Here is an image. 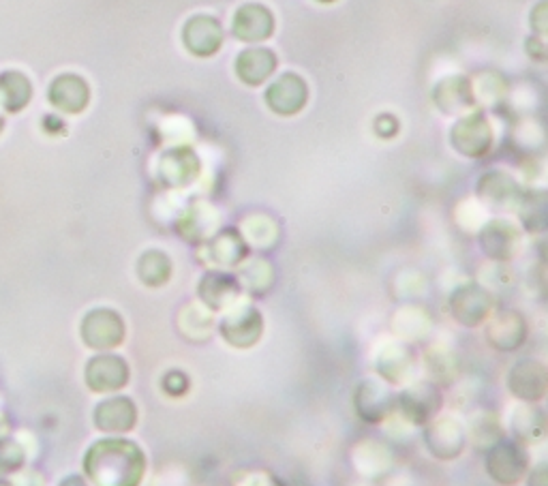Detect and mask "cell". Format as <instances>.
Wrapping results in <instances>:
<instances>
[{
  "label": "cell",
  "mask_w": 548,
  "mask_h": 486,
  "mask_svg": "<svg viewBox=\"0 0 548 486\" xmlns=\"http://www.w3.org/2000/svg\"><path fill=\"white\" fill-rule=\"evenodd\" d=\"M84 474L95 486H140L148 459L131 439L103 437L84 454Z\"/></svg>",
  "instance_id": "obj_1"
},
{
  "label": "cell",
  "mask_w": 548,
  "mask_h": 486,
  "mask_svg": "<svg viewBox=\"0 0 548 486\" xmlns=\"http://www.w3.org/2000/svg\"><path fill=\"white\" fill-rule=\"evenodd\" d=\"M484 469L499 486H516L529 472L527 448L504 437L484 452Z\"/></svg>",
  "instance_id": "obj_2"
},
{
  "label": "cell",
  "mask_w": 548,
  "mask_h": 486,
  "mask_svg": "<svg viewBox=\"0 0 548 486\" xmlns=\"http://www.w3.org/2000/svg\"><path fill=\"white\" fill-rule=\"evenodd\" d=\"M82 341L95 352H112L127 339V326L123 315L114 309H93L84 315L80 326Z\"/></svg>",
  "instance_id": "obj_3"
},
{
  "label": "cell",
  "mask_w": 548,
  "mask_h": 486,
  "mask_svg": "<svg viewBox=\"0 0 548 486\" xmlns=\"http://www.w3.org/2000/svg\"><path fill=\"white\" fill-rule=\"evenodd\" d=\"M424 446L437 461L459 459L467 448L465 424L450 414L435 416L429 424H424Z\"/></svg>",
  "instance_id": "obj_4"
},
{
  "label": "cell",
  "mask_w": 548,
  "mask_h": 486,
  "mask_svg": "<svg viewBox=\"0 0 548 486\" xmlns=\"http://www.w3.org/2000/svg\"><path fill=\"white\" fill-rule=\"evenodd\" d=\"M219 332L227 345L236 349H251L264 337L262 311L253 305H236L225 311L219 322Z\"/></svg>",
  "instance_id": "obj_5"
},
{
  "label": "cell",
  "mask_w": 548,
  "mask_h": 486,
  "mask_svg": "<svg viewBox=\"0 0 548 486\" xmlns=\"http://www.w3.org/2000/svg\"><path fill=\"white\" fill-rule=\"evenodd\" d=\"M441 405H444V394L433 382L407 384L397 394V412L414 427H424L439 416Z\"/></svg>",
  "instance_id": "obj_6"
},
{
  "label": "cell",
  "mask_w": 548,
  "mask_h": 486,
  "mask_svg": "<svg viewBox=\"0 0 548 486\" xmlns=\"http://www.w3.org/2000/svg\"><path fill=\"white\" fill-rule=\"evenodd\" d=\"M354 409L364 424H382L397 412V394L382 379H364L354 392Z\"/></svg>",
  "instance_id": "obj_7"
},
{
  "label": "cell",
  "mask_w": 548,
  "mask_h": 486,
  "mask_svg": "<svg viewBox=\"0 0 548 486\" xmlns=\"http://www.w3.org/2000/svg\"><path fill=\"white\" fill-rule=\"evenodd\" d=\"M450 315L465 328H478L493 313V296L478 283L456 287L450 296Z\"/></svg>",
  "instance_id": "obj_8"
},
{
  "label": "cell",
  "mask_w": 548,
  "mask_h": 486,
  "mask_svg": "<svg viewBox=\"0 0 548 486\" xmlns=\"http://www.w3.org/2000/svg\"><path fill=\"white\" fill-rule=\"evenodd\" d=\"M86 386L97 394H110L123 390L131 379L129 362L118 354H97L86 362Z\"/></svg>",
  "instance_id": "obj_9"
},
{
  "label": "cell",
  "mask_w": 548,
  "mask_h": 486,
  "mask_svg": "<svg viewBox=\"0 0 548 486\" xmlns=\"http://www.w3.org/2000/svg\"><path fill=\"white\" fill-rule=\"evenodd\" d=\"M506 384L512 397L521 403H540L548 390L546 364L536 358H523L512 364Z\"/></svg>",
  "instance_id": "obj_10"
},
{
  "label": "cell",
  "mask_w": 548,
  "mask_h": 486,
  "mask_svg": "<svg viewBox=\"0 0 548 486\" xmlns=\"http://www.w3.org/2000/svg\"><path fill=\"white\" fill-rule=\"evenodd\" d=\"M375 371L388 386H407L418 373V358L407 343H388L375 356Z\"/></svg>",
  "instance_id": "obj_11"
},
{
  "label": "cell",
  "mask_w": 548,
  "mask_h": 486,
  "mask_svg": "<svg viewBox=\"0 0 548 486\" xmlns=\"http://www.w3.org/2000/svg\"><path fill=\"white\" fill-rule=\"evenodd\" d=\"M452 146L465 157H484L493 146V129L484 114H471L454 125Z\"/></svg>",
  "instance_id": "obj_12"
},
{
  "label": "cell",
  "mask_w": 548,
  "mask_h": 486,
  "mask_svg": "<svg viewBox=\"0 0 548 486\" xmlns=\"http://www.w3.org/2000/svg\"><path fill=\"white\" fill-rule=\"evenodd\" d=\"M140 412L131 397H110L103 399L93 412V422L101 433L125 435L137 427Z\"/></svg>",
  "instance_id": "obj_13"
},
{
  "label": "cell",
  "mask_w": 548,
  "mask_h": 486,
  "mask_svg": "<svg viewBox=\"0 0 548 486\" xmlns=\"http://www.w3.org/2000/svg\"><path fill=\"white\" fill-rule=\"evenodd\" d=\"M527 322L519 311H499L486 326V343L495 352L512 354L527 341Z\"/></svg>",
  "instance_id": "obj_14"
},
{
  "label": "cell",
  "mask_w": 548,
  "mask_h": 486,
  "mask_svg": "<svg viewBox=\"0 0 548 486\" xmlns=\"http://www.w3.org/2000/svg\"><path fill=\"white\" fill-rule=\"evenodd\" d=\"M309 101V88L300 75L285 73L266 90L268 108L279 116L298 114Z\"/></svg>",
  "instance_id": "obj_15"
},
{
  "label": "cell",
  "mask_w": 548,
  "mask_h": 486,
  "mask_svg": "<svg viewBox=\"0 0 548 486\" xmlns=\"http://www.w3.org/2000/svg\"><path fill=\"white\" fill-rule=\"evenodd\" d=\"M480 247L491 260L510 262L521 249V232L506 219H493L480 230Z\"/></svg>",
  "instance_id": "obj_16"
},
{
  "label": "cell",
  "mask_w": 548,
  "mask_h": 486,
  "mask_svg": "<svg viewBox=\"0 0 548 486\" xmlns=\"http://www.w3.org/2000/svg\"><path fill=\"white\" fill-rule=\"evenodd\" d=\"M182 43L195 56H212L223 45V26L212 15H193L182 28Z\"/></svg>",
  "instance_id": "obj_17"
},
{
  "label": "cell",
  "mask_w": 548,
  "mask_h": 486,
  "mask_svg": "<svg viewBox=\"0 0 548 486\" xmlns=\"http://www.w3.org/2000/svg\"><path fill=\"white\" fill-rule=\"evenodd\" d=\"M240 294L242 287L238 279L219 270L206 272L200 279V285H197V296H200L202 305L210 311H227L236 305Z\"/></svg>",
  "instance_id": "obj_18"
},
{
  "label": "cell",
  "mask_w": 548,
  "mask_h": 486,
  "mask_svg": "<svg viewBox=\"0 0 548 486\" xmlns=\"http://www.w3.org/2000/svg\"><path fill=\"white\" fill-rule=\"evenodd\" d=\"M200 167V159L191 148H174L161 157L159 176L167 187L182 189L193 185L195 178L200 176Z\"/></svg>",
  "instance_id": "obj_19"
},
{
  "label": "cell",
  "mask_w": 548,
  "mask_h": 486,
  "mask_svg": "<svg viewBox=\"0 0 548 486\" xmlns=\"http://www.w3.org/2000/svg\"><path fill=\"white\" fill-rule=\"evenodd\" d=\"M232 30L236 39L240 41H247V43L266 41L274 33V15L268 7L260 3L242 5L234 15Z\"/></svg>",
  "instance_id": "obj_20"
},
{
  "label": "cell",
  "mask_w": 548,
  "mask_h": 486,
  "mask_svg": "<svg viewBox=\"0 0 548 486\" xmlns=\"http://www.w3.org/2000/svg\"><path fill=\"white\" fill-rule=\"evenodd\" d=\"M510 431L514 442L523 446L540 444L546 435V416L538 403H521L510 414Z\"/></svg>",
  "instance_id": "obj_21"
},
{
  "label": "cell",
  "mask_w": 548,
  "mask_h": 486,
  "mask_svg": "<svg viewBox=\"0 0 548 486\" xmlns=\"http://www.w3.org/2000/svg\"><path fill=\"white\" fill-rule=\"evenodd\" d=\"M277 69V56L268 48L245 50L236 58V75L247 86H260Z\"/></svg>",
  "instance_id": "obj_22"
},
{
  "label": "cell",
  "mask_w": 548,
  "mask_h": 486,
  "mask_svg": "<svg viewBox=\"0 0 548 486\" xmlns=\"http://www.w3.org/2000/svg\"><path fill=\"white\" fill-rule=\"evenodd\" d=\"M90 99L88 84L78 75H60L50 88V101L58 110L78 114L82 112Z\"/></svg>",
  "instance_id": "obj_23"
},
{
  "label": "cell",
  "mask_w": 548,
  "mask_h": 486,
  "mask_svg": "<svg viewBox=\"0 0 548 486\" xmlns=\"http://www.w3.org/2000/svg\"><path fill=\"white\" fill-rule=\"evenodd\" d=\"M208 253H210V260L215 264L223 268H234L247 260L249 245L238 230L227 227V230H221L217 236H212Z\"/></svg>",
  "instance_id": "obj_24"
},
{
  "label": "cell",
  "mask_w": 548,
  "mask_h": 486,
  "mask_svg": "<svg viewBox=\"0 0 548 486\" xmlns=\"http://www.w3.org/2000/svg\"><path fill=\"white\" fill-rule=\"evenodd\" d=\"M480 200L491 206H512L521 200V187L506 172H489L478 182Z\"/></svg>",
  "instance_id": "obj_25"
},
{
  "label": "cell",
  "mask_w": 548,
  "mask_h": 486,
  "mask_svg": "<svg viewBox=\"0 0 548 486\" xmlns=\"http://www.w3.org/2000/svg\"><path fill=\"white\" fill-rule=\"evenodd\" d=\"M465 431H467V439H471L474 448L484 452L506 437L504 427H501L497 414L493 412H476L469 418Z\"/></svg>",
  "instance_id": "obj_26"
},
{
  "label": "cell",
  "mask_w": 548,
  "mask_h": 486,
  "mask_svg": "<svg viewBox=\"0 0 548 486\" xmlns=\"http://www.w3.org/2000/svg\"><path fill=\"white\" fill-rule=\"evenodd\" d=\"M426 364V375H429V382L435 386H452L456 382V377L461 373V362L448 349L433 347L426 352L424 356Z\"/></svg>",
  "instance_id": "obj_27"
},
{
  "label": "cell",
  "mask_w": 548,
  "mask_h": 486,
  "mask_svg": "<svg viewBox=\"0 0 548 486\" xmlns=\"http://www.w3.org/2000/svg\"><path fill=\"white\" fill-rule=\"evenodd\" d=\"M172 260L159 249H150L137 260V277L146 287H163L172 279Z\"/></svg>",
  "instance_id": "obj_28"
},
{
  "label": "cell",
  "mask_w": 548,
  "mask_h": 486,
  "mask_svg": "<svg viewBox=\"0 0 548 486\" xmlns=\"http://www.w3.org/2000/svg\"><path fill=\"white\" fill-rule=\"evenodd\" d=\"M217 227L215 210L208 206H193L187 217L180 221V234L187 240H204L212 236V230Z\"/></svg>",
  "instance_id": "obj_29"
},
{
  "label": "cell",
  "mask_w": 548,
  "mask_h": 486,
  "mask_svg": "<svg viewBox=\"0 0 548 486\" xmlns=\"http://www.w3.org/2000/svg\"><path fill=\"white\" fill-rule=\"evenodd\" d=\"M435 99L439 103V108L446 112H456L459 108H465V105L471 103V90L467 80L463 78L444 80L437 88Z\"/></svg>",
  "instance_id": "obj_30"
},
{
  "label": "cell",
  "mask_w": 548,
  "mask_h": 486,
  "mask_svg": "<svg viewBox=\"0 0 548 486\" xmlns=\"http://www.w3.org/2000/svg\"><path fill=\"white\" fill-rule=\"evenodd\" d=\"M0 93H3L5 108L11 112L22 110L30 99V82L20 73H5L0 78Z\"/></svg>",
  "instance_id": "obj_31"
},
{
  "label": "cell",
  "mask_w": 548,
  "mask_h": 486,
  "mask_svg": "<svg viewBox=\"0 0 548 486\" xmlns=\"http://www.w3.org/2000/svg\"><path fill=\"white\" fill-rule=\"evenodd\" d=\"M272 279H274L272 266L264 260H255L249 266L242 268L238 283H240V287L249 290L253 296H260V294H266L270 290Z\"/></svg>",
  "instance_id": "obj_32"
},
{
  "label": "cell",
  "mask_w": 548,
  "mask_h": 486,
  "mask_svg": "<svg viewBox=\"0 0 548 486\" xmlns=\"http://www.w3.org/2000/svg\"><path fill=\"white\" fill-rule=\"evenodd\" d=\"M521 219L529 232H542L546 227V200L544 193L534 191L521 195Z\"/></svg>",
  "instance_id": "obj_33"
},
{
  "label": "cell",
  "mask_w": 548,
  "mask_h": 486,
  "mask_svg": "<svg viewBox=\"0 0 548 486\" xmlns=\"http://www.w3.org/2000/svg\"><path fill=\"white\" fill-rule=\"evenodd\" d=\"M24 465V450L13 439L0 442V474H11Z\"/></svg>",
  "instance_id": "obj_34"
},
{
  "label": "cell",
  "mask_w": 548,
  "mask_h": 486,
  "mask_svg": "<svg viewBox=\"0 0 548 486\" xmlns=\"http://www.w3.org/2000/svg\"><path fill=\"white\" fill-rule=\"evenodd\" d=\"M161 388H163V392L167 394V397L180 399V397H185V394L191 390V377L185 371L172 369V371H167L161 377Z\"/></svg>",
  "instance_id": "obj_35"
},
{
  "label": "cell",
  "mask_w": 548,
  "mask_h": 486,
  "mask_svg": "<svg viewBox=\"0 0 548 486\" xmlns=\"http://www.w3.org/2000/svg\"><path fill=\"white\" fill-rule=\"evenodd\" d=\"M189 315H191L189 317V328H182V332H185V337L195 339V334H200V330L208 337L210 326H212L210 315L208 313H200V311H195V309H189Z\"/></svg>",
  "instance_id": "obj_36"
},
{
  "label": "cell",
  "mask_w": 548,
  "mask_h": 486,
  "mask_svg": "<svg viewBox=\"0 0 548 486\" xmlns=\"http://www.w3.org/2000/svg\"><path fill=\"white\" fill-rule=\"evenodd\" d=\"M399 125L397 120H394V116H379L377 123H375V131L382 135V138H392L394 133H397Z\"/></svg>",
  "instance_id": "obj_37"
},
{
  "label": "cell",
  "mask_w": 548,
  "mask_h": 486,
  "mask_svg": "<svg viewBox=\"0 0 548 486\" xmlns=\"http://www.w3.org/2000/svg\"><path fill=\"white\" fill-rule=\"evenodd\" d=\"M245 486H285V482L281 478H277L274 474L268 472H257L255 476L249 478V482Z\"/></svg>",
  "instance_id": "obj_38"
},
{
  "label": "cell",
  "mask_w": 548,
  "mask_h": 486,
  "mask_svg": "<svg viewBox=\"0 0 548 486\" xmlns=\"http://www.w3.org/2000/svg\"><path fill=\"white\" fill-rule=\"evenodd\" d=\"M527 486H548V465L546 463H540L531 469V474L527 478Z\"/></svg>",
  "instance_id": "obj_39"
},
{
  "label": "cell",
  "mask_w": 548,
  "mask_h": 486,
  "mask_svg": "<svg viewBox=\"0 0 548 486\" xmlns=\"http://www.w3.org/2000/svg\"><path fill=\"white\" fill-rule=\"evenodd\" d=\"M60 486H88V484L80 476H69V478H65L63 482H60Z\"/></svg>",
  "instance_id": "obj_40"
},
{
  "label": "cell",
  "mask_w": 548,
  "mask_h": 486,
  "mask_svg": "<svg viewBox=\"0 0 548 486\" xmlns=\"http://www.w3.org/2000/svg\"><path fill=\"white\" fill-rule=\"evenodd\" d=\"M326 3H330V0H326Z\"/></svg>",
  "instance_id": "obj_41"
}]
</instances>
